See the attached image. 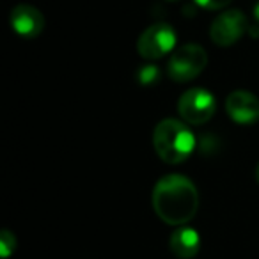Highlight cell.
<instances>
[{
    "instance_id": "obj_9",
    "label": "cell",
    "mask_w": 259,
    "mask_h": 259,
    "mask_svg": "<svg viewBox=\"0 0 259 259\" xmlns=\"http://www.w3.org/2000/svg\"><path fill=\"white\" fill-rule=\"evenodd\" d=\"M169 247L178 259H192L197 255L199 248H201V236L192 227L181 226L170 234Z\"/></svg>"
},
{
    "instance_id": "obj_1",
    "label": "cell",
    "mask_w": 259,
    "mask_h": 259,
    "mask_svg": "<svg viewBox=\"0 0 259 259\" xmlns=\"http://www.w3.org/2000/svg\"><path fill=\"white\" fill-rule=\"evenodd\" d=\"M155 213L169 226H185L199 209L195 185L181 174H169L156 181L151 195Z\"/></svg>"
},
{
    "instance_id": "obj_3",
    "label": "cell",
    "mask_w": 259,
    "mask_h": 259,
    "mask_svg": "<svg viewBox=\"0 0 259 259\" xmlns=\"http://www.w3.org/2000/svg\"><path fill=\"white\" fill-rule=\"evenodd\" d=\"M208 64V54L201 45L187 43L174 50L167 62V73L174 82H190L204 71Z\"/></svg>"
},
{
    "instance_id": "obj_8",
    "label": "cell",
    "mask_w": 259,
    "mask_h": 259,
    "mask_svg": "<svg viewBox=\"0 0 259 259\" xmlns=\"http://www.w3.org/2000/svg\"><path fill=\"white\" fill-rule=\"evenodd\" d=\"M226 110L238 124H252L259 119V100L247 91H234L227 96Z\"/></svg>"
},
{
    "instance_id": "obj_11",
    "label": "cell",
    "mask_w": 259,
    "mask_h": 259,
    "mask_svg": "<svg viewBox=\"0 0 259 259\" xmlns=\"http://www.w3.org/2000/svg\"><path fill=\"white\" fill-rule=\"evenodd\" d=\"M15 248H16V238L9 231H2V234H0V252H2V255L8 257Z\"/></svg>"
},
{
    "instance_id": "obj_12",
    "label": "cell",
    "mask_w": 259,
    "mask_h": 259,
    "mask_svg": "<svg viewBox=\"0 0 259 259\" xmlns=\"http://www.w3.org/2000/svg\"><path fill=\"white\" fill-rule=\"evenodd\" d=\"M195 4L202 9H208V11H220L231 4V0H195Z\"/></svg>"
},
{
    "instance_id": "obj_7",
    "label": "cell",
    "mask_w": 259,
    "mask_h": 259,
    "mask_svg": "<svg viewBox=\"0 0 259 259\" xmlns=\"http://www.w3.org/2000/svg\"><path fill=\"white\" fill-rule=\"evenodd\" d=\"M11 27L18 36L32 39L37 37L45 29V16L39 9L29 4H20L11 11L9 16Z\"/></svg>"
},
{
    "instance_id": "obj_4",
    "label": "cell",
    "mask_w": 259,
    "mask_h": 259,
    "mask_svg": "<svg viewBox=\"0 0 259 259\" xmlns=\"http://www.w3.org/2000/svg\"><path fill=\"white\" fill-rule=\"evenodd\" d=\"M178 112L188 124H204L215 114V96L209 91L194 87L181 94L178 101Z\"/></svg>"
},
{
    "instance_id": "obj_6",
    "label": "cell",
    "mask_w": 259,
    "mask_h": 259,
    "mask_svg": "<svg viewBox=\"0 0 259 259\" xmlns=\"http://www.w3.org/2000/svg\"><path fill=\"white\" fill-rule=\"evenodd\" d=\"M245 32H248L247 16L238 9L220 13L211 23L209 37L219 47H231L234 45Z\"/></svg>"
},
{
    "instance_id": "obj_2",
    "label": "cell",
    "mask_w": 259,
    "mask_h": 259,
    "mask_svg": "<svg viewBox=\"0 0 259 259\" xmlns=\"http://www.w3.org/2000/svg\"><path fill=\"white\" fill-rule=\"evenodd\" d=\"M153 146L160 158L170 165L185 162L195 149L192 130L178 119H163L155 126Z\"/></svg>"
},
{
    "instance_id": "obj_13",
    "label": "cell",
    "mask_w": 259,
    "mask_h": 259,
    "mask_svg": "<svg viewBox=\"0 0 259 259\" xmlns=\"http://www.w3.org/2000/svg\"><path fill=\"white\" fill-rule=\"evenodd\" d=\"M254 18L259 22V0L254 4Z\"/></svg>"
},
{
    "instance_id": "obj_5",
    "label": "cell",
    "mask_w": 259,
    "mask_h": 259,
    "mask_svg": "<svg viewBox=\"0 0 259 259\" xmlns=\"http://www.w3.org/2000/svg\"><path fill=\"white\" fill-rule=\"evenodd\" d=\"M176 47V32L167 23H155L149 25L144 32L139 36L137 52L144 59H160L169 54Z\"/></svg>"
},
{
    "instance_id": "obj_14",
    "label": "cell",
    "mask_w": 259,
    "mask_h": 259,
    "mask_svg": "<svg viewBox=\"0 0 259 259\" xmlns=\"http://www.w3.org/2000/svg\"><path fill=\"white\" fill-rule=\"evenodd\" d=\"M255 180H257V183H259V165H257V169H255Z\"/></svg>"
},
{
    "instance_id": "obj_10",
    "label": "cell",
    "mask_w": 259,
    "mask_h": 259,
    "mask_svg": "<svg viewBox=\"0 0 259 259\" xmlns=\"http://www.w3.org/2000/svg\"><path fill=\"white\" fill-rule=\"evenodd\" d=\"M160 80V68L158 66H153V64H148V66H142L139 68L137 71V82L141 85H153Z\"/></svg>"
}]
</instances>
